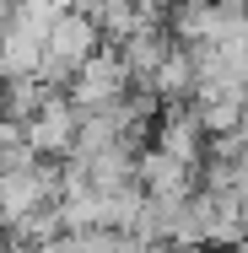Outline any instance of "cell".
<instances>
[{
    "instance_id": "cell-1",
    "label": "cell",
    "mask_w": 248,
    "mask_h": 253,
    "mask_svg": "<svg viewBox=\"0 0 248 253\" xmlns=\"http://www.w3.org/2000/svg\"><path fill=\"white\" fill-rule=\"evenodd\" d=\"M135 92V81H130V65H124V54L119 49H102L76 81H70V92L65 97L76 102L81 113H102V108H119V102Z\"/></svg>"
},
{
    "instance_id": "cell-2",
    "label": "cell",
    "mask_w": 248,
    "mask_h": 253,
    "mask_svg": "<svg viewBox=\"0 0 248 253\" xmlns=\"http://www.w3.org/2000/svg\"><path fill=\"white\" fill-rule=\"evenodd\" d=\"M27 146L38 162H70L76 146H81V108L65 97V92H54L49 108L27 124Z\"/></svg>"
}]
</instances>
